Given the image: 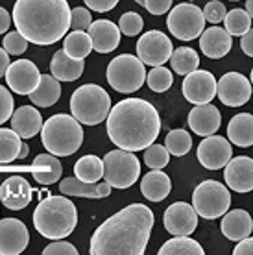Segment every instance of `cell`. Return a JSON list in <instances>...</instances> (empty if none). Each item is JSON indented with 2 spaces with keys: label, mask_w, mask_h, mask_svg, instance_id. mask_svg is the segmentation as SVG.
Segmentation results:
<instances>
[{
  "label": "cell",
  "mask_w": 253,
  "mask_h": 255,
  "mask_svg": "<svg viewBox=\"0 0 253 255\" xmlns=\"http://www.w3.org/2000/svg\"><path fill=\"white\" fill-rule=\"evenodd\" d=\"M244 9H246L248 15L253 19V0H246V7H244Z\"/></svg>",
  "instance_id": "cell-53"
},
{
  "label": "cell",
  "mask_w": 253,
  "mask_h": 255,
  "mask_svg": "<svg viewBox=\"0 0 253 255\" xmlns=\"http://www.w3.org/2000/svg\"><path fill=\"white\" fill-rule=\"evenodd\" d=\"M250 82H252V85H253V69H252V76H250Z\"/></svg>",
  "instance_id": "cell-55"
},
{
  "label": "cell",
  "mask_w": 253,
  "mask_h": 255,
  "mask_svg": "<svg viewBox=\"0 0 253 255\" xmlns=\"http://www.w3.org/2000/svg\"><path fill=\"white\" fill-rule=\"evenodd\" d=\"M166 26L174 37L181 41H194L205 30V17L196 4L181 2L170 9Z\"/></svg>",
  "instance_id": "cell-10"
},
{
  "label": "cell",
  "mask_w": 253,
  "mask_h": 255,
  "mask_svg": "<svg viewBox=\"0 0 253 255\" xmlns=\"http://www.w3.org/2000/svg\"><path fill=\"white\" fill-rule=\"evenodd\" d=\"M44 255H78V250L74 248V244L65 243L61 239L54 241L52 244H48L46 248L43 250Z\"/></svg>",
  "instance_id": "cell-45"
},
{
  "label": "cell",
  "mask_w": 253,
  "mask_h": 255,
  "mask_svg": "<svg viewBox=\"0 0 253 255\" xmlns=\"http://www.w3.org/2000/svg\"><path fill=\"white\" fill-rule=\"evenodd\" d=\"M203 248L200 243H196L194 239H190L189 235H174V239L166 241L161 248H159V255H203Z\"/></svg>",
  "instance_id": "cell-32"
},
{
  "label": "cell",
  "mask_w": 253,
  "mask_h": 255,
  "mask_svg": "<svg viewBox=\"0 0 253 255\" xmlns=\"http://www.w3.org/2000/svg\"><path fill=\"white\" fill-rule=\"evenodd\" d=\"M235 255H253V237L248 235L246 239L239 241V244L233 250Z\"/></svg>",
  "instance_id": "cell-48"
},
{
  "label": "cell",
  "mask_w": 253,
  "mask_h": 255,
  "mask_svg": "<svg viewBox=\"0 0 253 255\" xmlns=\"http://www.w3.org/2000/svg\"><path fill=\"white\" fill-rule=\"evenodd\" d=\"M63 50L69 54L70 58L85 59L93 50V41L89 37V33H85L83 30H72L70 33L65 35Z\"/></svg>",
  "instance_id": "cell-33"
},
{
  "label": "cell",
  "mask_w": 253,
  "mask_h": 255,
  "mask_svg": "<svg viewBox=\"0 0 253 255\" xmlns=\"http://www.w3.org/2000/svg\"><path fill=\"white\" fill-rule=\"evenodd\" d=\"M7 67H9V54L4 48H0V78L6 76Z\"/></svg>",
  "instance_id": "cell-51"
},
{
  "label": "cell",
  "mask_w": 253,
  "mask_h": 255,
  "mask_svg": "<svg viewBox=\"0 0 253 255\" xmlns=\"http://www.w3.org/2000/svg\"><path fill=\"white\" fill-rule=\"evenodd\" d=\"M2 48H4L9 56H20V54L26 52V48H28V41L15 30V32L6 33V37L2 41Z\"/></svg>",
  "instance_id": "cell-41"
},
{
  "label": "cell",
  "mask_w": 253,
  "mask_h": 255,
  "mask_svg": "<svg viewBox=\"0 0 253 255\" xmlns=\"http://www.w3.org/2000/svg\"><path fill=\"white\" fill-rule=\"evenodd\" d=\"M168 161H170V153L163 144L152 142L148 148H144V163L148 165V168L161 170V168H165L168 165Z\"/></svg>",
  "instance_id": "cell-39"
},
{
  "label": "cell",
  "mask_w": 253,
  "mask_h": 255,
  "mask_svg": "<svg viewBox=\"0 0 253 255\" xmlns=\"http://www.w3.org/2000/svg\"><path fill=\"white\" fill-rule=\"evenodd\" d=\"M231 2H237V0H231Z\"/></svg>",
  "instance_id": "cell-56"
},
{
  "label": "cell",
  "mask_w": 253,
  "mask_h": 255,
  "mask_svg": "<svg viewBox=\"0 0 253 255\" xmlns=\"http://www.w3.org/2000/svg\"><path fill=\"white\" fill-rule=\"evenodd\" d=\"M63 174V166L59 163V157L52 153H41L32 163V176L39 185H52L57 183Z\"/></svg>",
  "instance_id": "cell-26"
},
{
  "label": "cell",
  "mask_w": 253,
  "mask_h": 255,
  "mask_svg": "<svg viewBox=\"0 0 253 255\" xmlns=\"http://www.w3.org/2000/svg\"><path fill=\"white\" fill-rule=\"evenodd\" d=\"M187 124L192 129V133L200 135V137H209V135H215L218 128L222 126V113L211 102L198 104L189 113Z\"/></svg>",
  "instance_id": "cell-19"
},
{
  "label": "cell",
  "mask_w": 253,
  "mask_h": 255,
  "mask_svg": "<svg viewBox=\"0 0 253 255\" xmlns=\"http://www.w3.org/2000/svg\"><path fill=\"white\" fill-rule=\"evenodd\" d=\"M142 26H144V20H142V17H140L139 13H135V11L124 13V15L121 17V20H119L121 33L129 35V37L139 35V33L142 32Z\"/></svg>",
  "instance_id": "cell-40"
},
{
  "label": "cell",
  "mask_w": 253,
  "mask_h": 255,
  "mask_svg": "<svg viewBox=\"0 0 253 255\" xmlns=\"http://www.w3.org/2000/svg\"><path fill=\"white\" fill-rule=\"evenodd\" d=\"M9 26H11V15L0 6V33H6Z\"/></svg>",
  "instance_id": "cell-50"
},
{
  "label": "cell",
  "mask_w": 253,
  "mask_h": 255,
  "mask_svg": "<svg viewBox=\"0 0 253 255\" xmlns=\"http://www.w3.org/2000/svg\"><path fill=\"white\" fill-rule=\"evenodd\" d=\"M231 205V194L228 187L222 185L216 179L202 181L192 192V207L198 213V217H203L205 220L226 215Z\"/></svg>",
  "instance_id": "cell-8"
},
{
  "label": "cell",
  "mask_w": 253,
  "mask_h": 255,
  "mask_svg": "<svg viewBox=\"0 0 253 255\" xmlns=\"http://www.w3.org/2000/svg\"><path fill=\"white\" fill-rule=\"evenodd\" d=\"M89 37L93 41V48L100 54H109L121 45V28L108 19H100L91 22Z\"/></svg>",
  "instance_id": "cell-21"
},
{
  "label": "cell",
  "mask_w": 253,
  "mask_h": 255,
  "mask_svg": "<svg viewBox=\"0 0 253 255\" xmlns=\"http://www.w3.org/2000/svg\"><path fill=\"white\" fill-rule=\"evenodd\" d=\"M146 83H148V87H150L153 93H165V91H168L172 87L174 76H172V72L166 69V67L159 65V67H153V69L148 72Z\"/></svg>",
  "instance_id": "cell-38"
},
{
  "label": "cell",
  "mask_w": 253,
  "mask_h": 255,
  "mask_svg": "<svg viewBox=\"0 0 253 255\" xmlns=\"http://www.w3.org/2000/svg\"><path fill=\"white\" fill-rule=\"evenodd\" d=\"M241 48H242V52H244L246 56L253 58V28H250V30H248V32L242 35Z\"/></svg>",
  "instance_id": "cell-49"
},
{
  "label": "cell",
  "mask_w": 253,
  "mask_h": 255,
  "mask_svg": "<svg viewBox=\"0 0 253 255\" xmlns=\"http://www.w3.org/2000/svg\"><path fill=\"white\" fill-rule=\"evenodd\" d=\"M172 191V181L163 170H150L140 179V192L150 202H163Z\"/></svg>",
  "instance_id": "cell-28"
},
{
  "label": "cell",
  "mask_w": 253,
  "mask_h": 255,
  "mask_svg": "<svg viewBox=\"0 0 253 255\" xmlns=\"http://www.w3.org/2000/svg\"><path fill=\"white\" fill-rule=\"evenodd\" d=\"M224 179L229 189L235 192H252L253 191V159L248 155L231 157L224 170Z\"/></svg>",
  "instance_id": "cell-18"
},
{
  "label": "cell",
  "mask_w": 253,
  "mask_h": 255,
  "mask_svg": "<svg viewBox=\"0 0 253 255\" xmlns=\"http://www.w3.org/2000/svg\"><path fill=\"white\" fill-rule=\"evenodd\" d=\"M216 98L228 108H241L252 98V82L241 72H226L216 82Z\"/></svg>",
  "instance_id": "cell-12"
},
{
  "label": "cell",
  "mask_w": 253,
  "mask_h": 255,
  "mask_svg": "<svg viewBox=\"0 0 253 255\" xmlns=\"http://www.w3.org/2000/svg\"><path fill=\"white\" fill-rule=\"evenodd\" d=\"M202 11H203V17H205L207 22L218 24V22H224L228 9H226V6L222 4L220 0H211V2L205 4V7H203Z\"/></svg>",
  "instance_id": "cell-42"
},
{
  "label": "cell",
  "mask_w": 253,
  "mask_h": 255,
  "mask_svg": "<svg viewBox=\"0 0 253 255\" xmlns=\"http://www.w3.org/2000/svg\"><path fill=\"white\" fill-rule=\"evenodd\" d=\"M228 139L237 146L248 148L253 144V115L239 113L228 124Z\"/></svg>",
  "instance_id": "cell-29"
},
{
  "label": "cell",
  "mask_w": 253,
  "mask_h": 255,
  "mask_svg": "<svg viewBox=\"0 0 253 255\" xmlns=\"http://www.w3.org/2000/svg\"><path fill=\"white\" fill-rule=\"evenodd\" d=\"M111 111V96L104 87L95 83H85L70 96V113L80 124L96 126L108 119Z\"/></svg>",
  "instance_id": "cell-6"
},
{
  "label": "cell",
  "mask_w": 253,
  "mask_h": 255,
  "mask_svg": "<svg viewBox=\"0 0 253 255\" xmlns=\"http://www.w3.org/2000/svg\"><path fill=\"white\" fill-rule=\"evenodd\" d=\"M224 24H226V30L231 37H242L244 33L252 28V17L248 15L246 9L242 7H237V9H231V11L226 13V19H224Z\"/></svg>",
  "instance_id": "cell-36"
},
{
  "label": "cell",
  "mask_w": 253,
  "mask_h": 255,
  "mask_svg": "<svg viewBox=\"0 0 253 255\" xmlns=\"http://www.w3.org/2000/svg\"><path fill=\"white\" fill-rule=\"evenodd\" d=\"M43 128V117L37 109L32 106H20L11 115V129L20 139H32L37 133H41Z\"/></svg>",
  "instance_id": "cell-25"
},
{
  "label": "cell",
  "mask_w": 253,
  "mask_h": 255,
  "mask_svg": "<svg viewBox=\"0 0 253 255\" xmlns=\"http://www.w3.org/2000/svg\"><path fill=\"white\" fill-rule=\"evenodd\" d=\"M144 7L152 15H165L166 11H170L172 0H144Z\"/></svg>",
  "instance_id": "cell-46"
},
{
  "label": "cell",
  "mask_w": 253,
  "mask_h": 255,
  "mask_svg": "<svg viewBox=\"0 0 253 255\" xmlns=\"http://www.w3.org/2000/svg\"><path fill=\"white\" fill-rule=\"evenodd\" d=\"M33 226L43 237L57 241L69 237L78 226V209L65 196H48L33 211Z\"/></svg>",
  "instance_id": "cell-4"
},
{
  "label": "cell",
  "mask_w": 253,
  "mask_h": 255,
  "mask_svg": "<svg viewBox=\"0 0 253 255\" xmlns=\"http://www.w3.org/2000/svg\"><path fill=\"white\" fill-rule=\"evenodd\" d=\"M83 69H85V61L70 58L65 50H57L50 63L52 76L59 82H74L83 74Z\"/></svg>",
  "instance_id": "cell-27"
},
{
  "label": "cell",
  "mask_w": 253,
  "mask_h": 255,
  "mask_svg": "<svg viewBox=\"0 0 253 255\" xmlns=\"http://www.w3.org/2000/svg\"><path fill=\"white\" fill-rule=\"evenodd\" d=\"M41 142H43L44 150L52 155L69 157L82 146L83 129L72 115L59 113V115H54L46 122H43Z\"/></svg>",
  "instance_id": "cell-5"
},
{
  "label": "cell",
  "mask_w": 253,
  "mask_h": 255,
  "mask_svg": "<svg viewBox=\"0 0 253 255\" xmlns=\"http://www.w3.org/2000/svg\"><path fill=\"white\" fill-rule=\"evenodd\" d=\"M22 140L15 129L11 128H0V165H7L19 157Z\"/></svg>",
  "instance_id": "cell-35"
},
{
  "label": "cell",
  "mask_w": 253,
  "mask_h": 255,
  "mask_svg": "<svg viewBox=\"0 0 253 255\" xmlns=\"http://www.w3.org/2000/svg\"><path fill=\"white\" fill-rule=\"evenodd\" d=\"M74 174L78 179L87 181V183H96L104 178V159H100L98 155H83L76 161L74 165Z\"/></svg>",
  "instance_id": "cell-31"
},
{
  "label": "cell",
  "mask_w": 253,
  "mask_h": 255,
  "mask_svg": "<svg viewBox=\"0 0 253 255\" xmlns=\"http://www.w3.org/2000/svg\"><path fill=\"white\" fill-rule=\"evenodd\" d=\"M140 176V163L133 152L117 148L104 155V179L115 189L131 187Z\"/></svg>",
  "instance_id": "cell-9"
},
{
  "label": "cell",
  "mask_w": 253,
  "mask_h": 255,
  "mask_svg": "<svg viewBox=\"0 0 253 255\" xmlns=\"http://www.w3.org/2000/svg\"><path fill=\"white\" fill-rule=\"evenodd\" d=\"M113 187L109 185L108 181H96V183H87L78 178H65L59 183V191L63 192L65 196H80V198H89V200H102L108 198L111 194Z\"/></svg>",
  "instance_id": "cell-24"
},
{
  "label": "cell",
  "mask_w": 253,
  "mask_h": 255,
  "mask_svg": "<svg viewBox=\"0 0 253 255\" xmlns=\"http://www.w3.org/2000/svg\"><path fill=\"white\" fill-rule=\"evenodd\" d=\"M220 230H222V235L226 237V239L233 241V243H239L242 239H246L248 235H252L253 231L252 215L244 209L229 211L222 218Z\"/></svg>",
  "instance_id": "cell-23"
},
{
  "label": "cell",
  "mask_w": 253,
  "mask_h": 255,
  "mask_svg": "<svg viewBox=\"0 0 253 255\" xmlns=\"http://www.w3.org/2000/svg\"><path fill=\"white\" fill-rule=\"evenodd\" d=\"M39 80H41V72L30 59H17L15 63H9L6 70L7 87L15 95H30L37 87Z\"/></svg>",
  "instance_id": "cell-15"
},
{
  "label": "cell",
  "mask_w": 253,
  "mask_h": 255,
  "mask_svg": "<svg viewBox=\"0 0 253 255\" xmlns=\"http://www.w3.org/2000/svg\"><path fill=\"white\" fill-rule=\"evenodd\" d=\"M137 4H140V6H144V0H135Z\"/></svg>",
  "instance_id": "cell-54"
},
{
  "label": "cell",
  "mask_w": 253,
  "mask_h": 255,
  "mask_svg": "<svg viewBox=\"0 0 253 255\" xmlns=\"http://www.w3.org/2000/svg\"><path fill=\"white\" fill-rule=\"evenodd\" d=\"M146 82L144 63L133 54H121L108 65V83L117 93L131 95Z\"/></svg>",
  "instance_id": "cell-7"
},
{
  "label": "cell",
  "mask_w": 253,
  "mask_h": 255,
  "mask_svg": "<svg viewBox=\"0 0 253 255\" xmlns=\"http://www.w3.org/2000/svg\"><path fill=\"white\" fill-rule=\"evenodd\" d=\"M28 153H30V146H28L26 142H22L20 152H19V157H17V159H24V157H28Z\"/></svg>",
  "instance_id": "cell-52"
},
{
  "label": "cell",
  "mask_w": 253,
  "mask_h": 255,
  "mask_svg": "<svg viewBox=\"0 0 253 255\" xmlns=\"http://www.w3.org/2000/svg\"><path fill=\"white\" fill-rule=\"evenodd\" d=\"M196 155L203 168L220 170L231 159L233 148H231L229 139H224L220 135H209V137H203V140L200 142Z\"/></svg>",
  "instance_id": "cell-13"
},
{
  "label": "cell",
  "mask_w": 253,
  "mask_h": 255,
  "mask_svg": "<svg viewBox=\"0 0 253 255\" xmlns=\"http://www.w3.org/2000/svg\"><path fill=\"white\" fill-rule=\"evenodd\" d=\"M30 100L39 108H50L61 98V85L59 80H56L50 74H41L37 87L30 93Z\"/></svg>",
  "instance_id": "cell-30"
},
{
  "label": "cell",
  "mask_w": 253,
  "mask_h": 255,
  "mask_svg": "<svg viewBox=\"0 0 253 255\" xmlns=\"http://www.w3.org/2000/svg\"><path fill=\"white\" fill-rule=\"evenodd\" d=\"M11 19L28 43L48 46L69 32L70 6L67 0H17Z\"/></svg>",
  "instance_id": "cell-3"
},
{
  "label": "cell",
  "mask_w": 253,
  "mask_h": 255,
  "mask_svg": "<svg viewBox=\"0 0 253 255\" xmlns=\"http://www.w3.org/2000/svg\"><path fill=\"white\" fill-rule=\"evenodd\" d=\"M172 41L159 30H150L142 33V37L137 41V58L148 67H159L165 65L172 56Z\"/></svg>",
  "instance_id": "cell-11"
},
{
  "label": "cell",
  "mask_w": 253,
  "mask_h": 255,
  "mask_svg": "<svg viewBox=\"0 0 253 255\" xmlns=\"http://www.w3.org/2000/svg\"><path fill=\"white\" fill-rule=\"evenodd\" d=\"M13 111H15V102L11 93L4 85H0V126L11 119Z\"/></svg>",
  "instance_id": "cell-44"
},
{
  "label": "cell",
  "mask_w": 253,
  "mask_h": 255,
  "mask_svg": "<svg viewBox=\"0 0 253 255\" xmlns=\"http://www.w3.org/2000/svg\"><path fill=\"white\" fill-rule=\"evenodd\" d=\"M231 46H233V39L228 33V30L216 24L203 30L200 35V48L211 59H220L228 56Z\"/></svg>",
  "instance_id": "cell-22"
},
{
  "label": "cell",
  "mask_w": 253,
  "mask_h": 255,
  "mask_svg": "<svg viewBox=\"0 0 253 255\" xmlns=\"http://www.w3.org/2000/svg\"><path fill=\"white\" fill-rule=\"evenodd\" d=\"M83 2H85V6H87L89 9L98 11V13L111 11V9L119 4V0H83Z\"/></svg>",
  "instance_id": "cell-47"
},
{
  "label": "cell",
  "mask_w": 253,
  "mask_h": 255,
  "mask_svg": "<svg viewBox=\"0 0 253 255\" xmlns=\"http://www.w3.org/2000/svg\"><path fill=\"white\" fill-rule=\"evenodd\" d=\"M109 140L117 148L140 152L157 139L161 117L157 109L144 98H126L113 106L108 115Z\"/></svg>",
  "instance_id": "cell-2"
},
{
  "label": "cell",
  "mask_w": 253,
  "mask_h": 255,
  "mask_svg": "<svg viewBox=\"0 0 253 255\" xmlns=\"http://www.w3.org/2000/svg\"><path fill=\"white\" fill-rule=\"evenodd\" d=\"M165 146L170 155L183 157V155H187V153L190 152V148H192L190 133L187 129H172V131H168V135H166Z\"/></svg>",
  "instance_id": "cell-37"
},
{
  "label": "cell",
  "mask_w": 253,
  "mask_h": 255,
  "mask_svg": "<svg viewBox=\"0 0 253 255\" xmlns=\"http://www.w3.org/2000/svg\"><path fill=\"white\" fill-rule=\"evenodd\" d=\"M153 211L144 204H131L115 213L91 237L93 255H142L153 228Z\"/></svg>",
  "instance_id": "cell-1"
},
{
  "label": "cell",
  "mask_w": 253,
  "mask_h": 255,
  "mask_svg": "<svg viewBox=\"0 0 253 255\" xmlns=\"http://www.w3.org/2000/svg\"><path fill=\"white\" fill-rule=\"evenodd\" d=\"M183 96L192 104H209L216 96V78L209 70L196 69L183 80Z\"/></svg>",
  "instance_id": "cell-14"
},
{
  "label": "cell",
  "mask_w": 253,
  "mask_h": 255,
  "mask_svg": "<svg viewBox=\"0 0 253 255\" xmlns=\"http://www.w3.org/2000/svg\"><path fill=\"white\" fill-rule=\"evenodd\" d=\"M163 224L172 235H190L198 228V213L187 202H176L165 211Z\"/></svg>",
  "instance_id": "cell-17"
},
{
  "label": "cell",
  "mask_w": 253,
  "mask_h": 255,
  "mask_svg": "<svg viewBox=\"0 0 253 255\" xmlns=\"http://www.w3.org/2000/svg\"><path fill=\"white\" fill-rule=\"evenodd\" d=\"M30 244V231L19 218L0 220V255H19Z\"/></svg>",
  "instance_id": "cell-16"
},
{
  "label": "cell",
  "mask_w": 253,
  "mask_h": 255,
  "mask_svg": "<svg viewBox=\"0 0 253 255\" xmlns=\"http://www.w3.org/2000/svg\"><path fill=\"white\" fill-rule=\"evenodd\" d=\"M32 202L30 183L20 176H11L0 185V204L11 211H20Z\"/></svg>",
  "instance_id": "cell-20"
},
{
  "label": "cell",
  "mask_w": 253,
  "mask_h": 255,
  "mask_svg": "<svg viewBox=\"0 0 253 255\" xmlns=\"http://www.w3.org/2000/svg\"><path fill=\"white\" fill-rule=\"evenodd\" d=\"M170 67L176 74L187 76L189 72H192V70H196L200 67V56H198V52L194 48L181 46L177 50H172Z\"/></svg>",
  "instance_id": "cell-34"
},
{
  "label": "cell",
  "mask_w": 253,
  "mask_h": 255,
  "mask_svg": "<svg viewBox=\"0 0 253 255\" xmlns=\"http://www.w3.org/2000/svg\"><path fill=\"white\" fill-rule=\"evenodd\" d=\"M93 22L91 11L87 7H74L70 9V28L72 30H89V26Z\"/></svg>",
  "instance_id": "cell-43"
}]
</instances>
